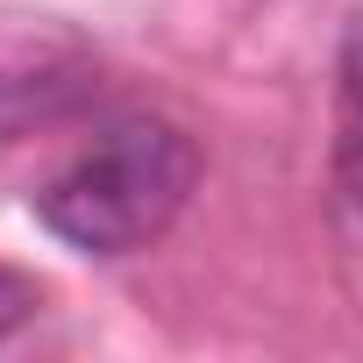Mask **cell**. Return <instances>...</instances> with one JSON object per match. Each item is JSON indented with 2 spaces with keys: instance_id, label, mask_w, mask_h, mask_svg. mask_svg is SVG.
Here are the masks:
<instances>
[{
  "instance_id": "3957f363",
  "label": "cell",
  "mask_w": 363,
  "mask_h": 363,
  "mask_svg": "<svg viewBox=\"0 0 363 363\" xmlns=\"http://www.w3.org/2000/svg\"><path fill=\"white\" fill-rule=\"evenodd\" d=\"M36 306H43V285H36V278H22L15 264H0V342H8L15 328H29V320H36Z\"/></svg>"
},
{
  "instance_id": "7a4b0ae2",
  "label": "cell",
  "mask_w": 363,
  "mask_h": 363,
  "mask_svg": "<svg viewBox=\"0 0 363 363\" xmlns=\"http://www.w3.org/2000/svg\"><path fill=\"white\" fill-rule=\"evenodd\" d=\"M342 186L363 207V36L349 50V121H342Z\"/></svg>"
},
{
  "instance_id": "6da1fadb",
  "label": "cell",
  "mask_w": 363,
  "mask_h": 363,
  "mask_svg": "<svg viewBox=\"0 0 363 363\" xmlns=\"http://www.w3.org/2000/svg\"><path fill=\"white\" fill-rule=\"evenodd\" d=\"M193 178L200 150L186 128L150 114L114 121L72 171H57L36 193V221L86 257H135L178 221V207L193 200Z\"/></svg>"
}]
</instances>
